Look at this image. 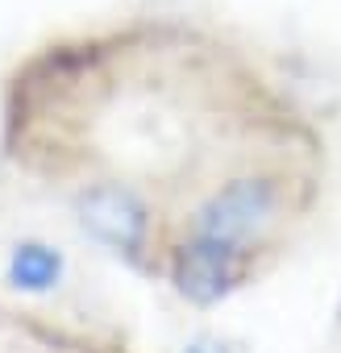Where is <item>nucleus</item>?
I'll list each match as a JSON object with an SVG mask.
<instances>
[{"label":"nucleus","instance_id":"f257e3e1","mask_svg":"<svg viewBox=\"0 0 341 353\" xmlns=\"http://www.w3.org/2000/svg\"><path fill=\"white\" fill-rule=\"evenodd\" d=\"M279 212V188L266 174H242L229 179L208 196V204L196 212V241H213L225 250H246L254 245Z\"/></svg>","mask_w":341,"mask_h":353},{"label":"nucleus","instance_id":"f03ea898","mask_svg":"<svg viewBox=\"0 0 341 353\" xmlns=\"http://www.w3.org/2000/svg\"><path fill=\"white\" fill-rule=\"evenodd\" d=\"M79 221L92 237H100L104 245L121 250V254H137L142 241H146V208L142 200L129 192V188H92L84 200H79Z\"/></svg>","mask_w":341,"mask_h":353},{"label":"nucleus","instance_id":"7ed1b4c3","mask_svg":"<svg viewBox=\"0 0 341 353\" xmlns=\"http://www.w3.org/2000/svg\"><path fill=\"white\" fill-rule=\"evenodd\" d=\"M242 283V254L213 245V241H192L175 254V287L196 299V303H217Z\"/></svg>","mask_w":341,"mask_h":353},{"label":"nucleus","instance_id":"20e7f679","mask_svg":"<svg viewBox=\"0 0 341 353\" xmlns=\"http://www.w3.org/2000/svg\"><path fill=\"white\" fill-rule=\"evenodd\" d=\"M63 274V258L42 241H21L9 258V279L21 291H50Z\"/></svg>","mask_w":341,"mask_h":353}]
</instances>
